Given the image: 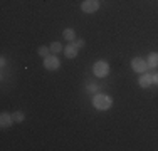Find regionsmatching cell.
Listing matches in <instances>:
<instances>
[{
    "label": "cell",
    "mask_w": 158,
    "mask_h": 151,
    "mask_svg": "<svg viewBox=\"0 0 158 151\" xmlns=\"http://www.w3.org/2000/svg\"><path fill=\"white\" fill-rule=\"evenodd\" d=\"M49 49H51L52 54H59V52H62V51H64V47H62V44H61V42H52Z\"/></svg>",
    "instance_id": "cell-11"
},
{
    "label": "cell",
    "mask_w": 158,
    "mask_h": 151,
    "mask_svg": "<svg viewBox=\"0 0 158 151\" xmlns=\"http://www.w3.org/2000/svg\"><path fill=\"white\" fill-rule=\"evenodd\" d=\"M49 52H51V49L46 47V45H42V47H39L37 54H39V55H42V57H47V55H49Z\"/></svg>",
    "instance_id": "cell-12"
},
{
    "label": "cell",
    "mask_w": 158,
    "mask_h": 151,
    "mask_svg": "<svg viewBox=\"0 0 158 151\" xmlns=\"http://www.w3.org/2000/svg\"><path fill=\"white\" fill-rule=\"evenodd\" d=\"M152 79H153V82H155V84H158V72H156V74H153V76H152Z\"/></svg>",
    "instance_id": "cell-16"
},
{
    "label": "cell",
    "mask_w": 158,
    "mask_h": 151,
    "mask_svg": "<svg viewBox=\"0 0 158 151\" xmlns=\"http://www.w3.org/2000/svg\"><path fill=\"white\" fill-rule=\"evenodd\" d=\"M88 91H89V92H96V91H98V86H96V84H89V86H88Z\"/></svg>",
    "instance_id": "cell-15"
},
{
    "label": "cell",
    "mask_w": 158,
    "mask_h": 151,
    "mask_svg": "<svg viewBox=\"0 0 158 151\" xmlns=\"http://www.w3.org/2000/svg\"><path fill=\"white\" fill-rule=\"evenodd\" d=\"M62 35H64V40H76V32L73 29H66L62 32Z\"/></svg>",
    "instance_id": "cell-10"
},
{
    "label": "cell",
    "mask_w": 158,
    "mask_h": 151,
    "mask_svg": "<svg viewBox=\"0 0 158 151\" xmlns=\"http://www.w3.org/2000/svg\"><path fill=\"white\" fill-rule=\"evenodd\" d=\"M146 62H148L150 67H158V54L156 52H153V54L148 55V59H146Z\"/></svg>",
    "instance_id": "cell-9"
},
{
    "label": "cell",
    "mask_w": 158,
    "mask_h": 151,
    "mask_svg": "<svg viewBox=\"0 0 158 151\" xmlns=\"http://www.w3.org/2000/svg\"><path fill=\"white\" fill-rule=\"evenodd\" d=\"M93 72H94L96 77H106L110 74V64L104 62V60H98L93 66Z\"/></svg>",
    "instance_id": "cell-2"
},
{
    "label": "cell",
    "mask_w": 158,
    "mask_h": 151,
    "mask_svg": "<svg viewBox=\"0 0 158 151\" xmlns=\"http://www.w3.org/2000/svg\"><path fill=\"white\" fill-rule=\"evenodd\" d=\"M81 9L82 12L86 14H94L98 9H99V2L98 0H84V2L81 3Z\"/></svg>",
    "instance_id": "cell-4"
},
{
    "label": "cell",
    "mask_w": 158,
    "mask_h": 151,
    "mask_svg": "<svg viewBox=\"0 0 158 151\" xmlns=\"http://www.w3.org/2000/svg\"><path fill=\"white\" fill-rule=\"evenodd\" d=\"M14 121H15L14 119V114H9V112H2L0 114V126L2 128H9Z\"/></svg>",
    "instance_id": "cell-7"
},
{
    "label": "cell",
    "mask_w": 158,
    "mask_h": 151,
    "mask_svg": "<svg viewBox=\"0 0 158 151\" xmlns=\"http://www.w3.org/2000/svg\"><path fill=\"white\" fill-rule=\"evenodd\" d=\"M74 44H76L77 45V47H84V39H77V40H74Z\"/></svg>",
    "instance_id": "cell-14"
},
{
    "label": "cell",
    "mask_w": 158,
    "mask_h": 151,
    "mask_svg": "<svg viewBox=\"0 0 158 151\" xmlns=\"http://www.w3.org/2000/svg\"><path fill=\"white\" fill-rule=\"evenodd\" d=\"M131 67H133V71L135 72H140V74H143V72H146V69H148V62H146L145 59H141V57H135L133 60H131Z\"/></svg>",
    "instance_id": "cell-3"
},
{
    "label": "cell",
    "mask_w": 158,
    "mask_h": 151,
    "mask_svg": "<svg viewBox=\"0 0 158 151\" xmlns=\"http://www.w3.org/2000/svg\"><path fill=\"white\" fill-rule=\"evenodd\" d=\"M138 82H140L141 88H150V84L153 82V79H152V76H150V74L143 72V76L140 77V81H138Z\"/></svg>",
    "instance_id": "cell-8"
},
{
    "label": "cell",
    "mask_w": 158,
    "mask_h": 151,
    "mask_svg": "<svg viewBox=\"0 0 158 151\" xmlns=\"http://www.w3.org/2000/svg\"><path fill=\"white\" fill-rule=\"evenodd\" d=\"M113 104L111 97L106 96V94H96L94 97H93V106H94L96 109H99V111H106V109H110Z\"/></svg>",
    "instance_id": "cell-1"
},
{
    "label": "cell",
    "mask_w": 158,
    "mask_h": 151,
    "mask_svg": "<svg viewBox=\"0 0 158 151\" xmlns=\"http://www.w3.org/2000/svg\"><path fill=\"white\" fill-rule=\"evenodd\" d=\"M14 119H15V123H22V121H24V112L22 111L14 112Z\"/></svg>",
    "instance_id": "cell-13"
},
{
    "label": "cell",
    "mask_w": 158,
    "mask_h": 151,
    "mask_svg": "<svg viewBox=\"0 0 158 151\" xmlns=\"http://www.w3.org/2000/svg\"><path fill=\"white\" fill-rule=\"evenodd\" d=\"M77 51H79V47H77V45L74 44V42L64 47V54H66L67 59H74V57L77 55Z\"/></svg>",
    "instance_id": "cell-6"
},
{
    "label": "cell",
    "mask_w": 158,
    "mask_h": 151,
    "mask_svg": "<svg viewBox=\"0 0 158 151\" xmlns=\"http://www.w3.org/2000/svg\"><path fill=\"white\" fill-rule=\"evenodd\" d=\"M44 67L49 71H56L59 67V59L56 57V55H47V57H44Z\"/></svg>",
    "instance_id": "cell-5"
}]
</instances>
